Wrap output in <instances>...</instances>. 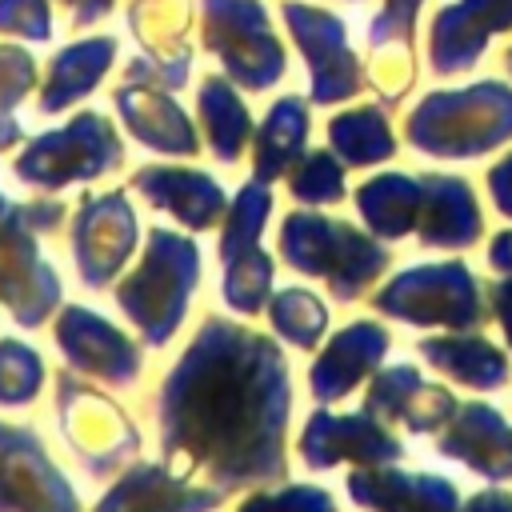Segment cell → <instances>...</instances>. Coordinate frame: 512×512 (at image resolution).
<instances>
[{"mask_svg":"<svg viewBox=\"0 0 512 512\" xmlns=\"http://www.w3.org/2000/svg\"><path fill=\"white\" fill-rule=\"evenodd\" d=\"M348 444H364L372 452V460L400 452L396 440L372 432L364 420H328V416H316V424L308 428V464H332L336 456L352 452Z\"/></svg>","mask_w":512,"mask_h":512,"instance_id":"cell-7","label":"cell"},{"mask_svg":"<svg viewBox=\"0 0 512 512\" xmlns=\"http://www.w3.org/2000/svg\"><path fill=\"white\" fill-rule=\"evenodd\" d=\"M36 380H40V364H36L32 348L0 344V400H8V404L32 400L36 396Z\"/></svg>","mask_w":512,"mask_h":512,"instance_id":"cell-9","label":"cell"},{"mask_svg":"<svg viewBox=\"0 0 512 512\" xmlns=\"http://www.w3.org/2000/svg\"><path fill=\"white\" fill-rule=\"evenodd\" d=\"M384 344H388V336L376 332V328H368V324L344 332V336L332 344V352L312 368V392H316L320 400L340 396V392L376 360V352H380Z\"/></svg>","mask_w":512,"mask_h":512,"instance_id":"cell-6","label":"cell"},{"mask_svg":"<svg viewBox=\"0 0 512 512\" xmlns=\"http://www.w3.org/2000/svg\"><path fill=\"white\" fill-rule=\"evenodd\" d=\"M472 512H512V500L508 496H480L472 504Z\"/></svg>","mask_w":512,"mask_h":512,"instance_id":"cell-13","label":"cell"},{"mask_svg":"<svg viewBox=\"0 0 512 512\" xmlns=\"http://www.w3.org/2000/svg\"><path fill=\"white\" fill-rule=\"evenodd\" d=\"M0 512H76L36 440L12 428H0Z\"/></svg>","mask_w":512,"mask_h":512,"instance_id":"cell-3","label":"cell"},{"mask_svg":"<svg viewBox=\"0 0 512 512\" xmlns=\"http://www.w3.org/2000/svg\"><path fill=\"white\" fill-rule=\"evenodd\" d=\"M276 324L300 344H312V336L324 328V308L304 292H284L276 300Z\"/></svg>","mask_w":512,"mask_h":512,"instance_id":"cell-10","label":"cell"},{"mask_svg":"<svg viewBox=\"0 0 512 512\" xmlns=\"http://www.w3.org/2000/svg\"><path fill=\"white\" fill-rule=\"evenodd\" d=\"M284 404L276 348L212 324L164 392V440L172 452L212 464L216 476L276 472Z\"/></svg>","mask_w":512,"mask_h":512,"instance_id":"cell-1","label":"cell"},{"mask_svg":"<svg viewBox=\"0 0 512 512\" xmlns=\"http://www.w3.org/2000/svg\"><path fill=\"white\" fill-rule=\"evenodd\" d=\"M216 500H220L216 492L184 488L160 476L156 468H140L100 504V512H200V508H212Z\"/></svg>","mask_w":512,"mask_h":512,"instance_id":"cell-4","label":"cell"},{"mask_svg":"<svg viewBox=\"0 0 512 512\" xmlns=\"http://www.w3.org/2000/svg\"><path fill=\"white\" fill-rule=\"evenodd\" d=\"M196 280V248L180 244L176 236H152V260L140 268L132 284H124L120 304L136 316V324L148 332V340H164L176 328L184 284Z\"/></svg>","mask_w":512,"mask_h":512,"instance_id":"cell-2","label":"cell"},{"mask_svg":"<svg viewBox=\"0 0 512 512\" xmlns=\"http://www.w3.org/2000/svg\"><path fill=\"white\" fill-rule=\"evenodd\" d=\"M264 284H268V260H264L260 252H248V264H236V260H232V272H228V300H232L240 312L260 308Z\"/></svg>","mask_w":512,"mask_h":512,"instance_id":"cell-11","label":"cell"},{"mask_svg":"<svg viewBox=\"0 0 512 512\" xmlns=\"http://www.w3.org/2000/svg\"><path fill=\"white\" fill-rule=\"evenodd\" d=\"M424 352H428V360L444 364L448 372H456L480 388H492L504 376V364L488 344H424Z\"/></svg>","mask_w":512,"mask_h":512,"instance_id":"cell-8","label":"cell"},{"mask_svg":"<svg viewBox=\"0 0 512 512\" xmlns=\"http://www.w3.org/2000/svg\"><path fill=\"white\" fill-rule=\"evenodd\" d=\"M244 512H272V508H268L264 500H256V504H248ZM292 512H332V504H328V496H320V492H296Z\"/></svg>","mask_w":512,"mask_h":512,"instance_id":"cell-12","label":"cell"},{"mask_svg":"<svg viewBox=\"0 0 512 512\" xmlns=\"http://www.w3.org/2000/svg\"><path fill=\"white\" fill-rule=\"evenodd\" d=\"M60 344L68 348V356H72L76 364L96 368V372H104V376H132V372H136L132 348H128L108 324H100V316H92V312L72 308V312L64 316V324H60Z\"/></svg>","mask_w":512,"mask_h":512,"instance_id":"cell-5","label":"cell"}]
</instances>
